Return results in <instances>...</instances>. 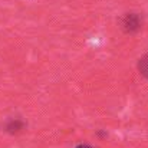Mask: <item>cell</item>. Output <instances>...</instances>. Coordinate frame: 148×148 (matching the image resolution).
I'll return each instance as SVG.
<instances>
[{
	"mask_svg": "<svg viewBox=\"0 0 148 148\" xmlns=\"http://www.w3.org/2000/svg\"><path fill=\"white\" fill-rule=\"evenodd\" d=\"M121 27H122V30L125 33L134 35L138 30H141V27H143V17L140 16V13H134V12L125 13L122 16V19H121Z\"/></svg>",
	"mask_w": 148,
	"mask_h": 148,
	"instance_id": "6da1fadb",
	"label": "cell"
},
{
	"mask_svg": "<svg viewBox=\"0 0 148 148\" xmlns=\"http://www.w3.org/2000/svg\"><path fill=\"white\" fill-rule=\"evenodd\" d=\"M140 69H141V72L144 75H148V55L143 56L140 59Z\"/></svg>",
	"mask_w": 148,
	"mask_h": 148,
	"instance_id": "7a4b0ae2",
	"label": "cell"
}]
</instances>
